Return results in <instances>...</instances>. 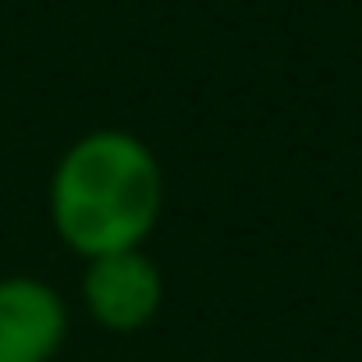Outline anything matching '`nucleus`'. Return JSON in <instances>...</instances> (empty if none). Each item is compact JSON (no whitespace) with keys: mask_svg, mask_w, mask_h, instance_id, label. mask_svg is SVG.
<instances>
[{"mask_svg":"<svg viewBox=\"0 0 362 362\" xmlns=\"http://www.w3.org/2000/svg\"><path fill=\"white\" fill-rule=\"evenodd\" d=\"M165 211V165L129 129H88L55 156L46 179V221L74 257L147 247Z\"/></svg>","mask_w":362,"mask_h":362,"instance_id":"nucleus-1","label":"nucleus"},{"mask_svg":"<svg viewBox=\"0 0 362 362\" xmlns=\"http://www.w3.org/2000/svg\"><path fill=\"white\" fill-rule=\"evenodd\" d=\"M78 303L92 326L110 335H138L165 308V271L147 247L92 257L78 275Z\"/></svg>","mask_w":362,"mask_h":362,"instance_id":"nucleus-2","label":"nucleus"},{"mask_svg":"<svg viewBox=\"0 0 362 362\" xmlns=\"http://www.w3.org/2000/svg\"><path fill=\"white\" fill-rule=\"evenodd\" d=\"M64 339V293L42 275H0V362H55Z\"/></svg>","mask_w":362,"mask_h":362,"instance_id":"nucleus-3","label":"nucleus"}]
</instances>
